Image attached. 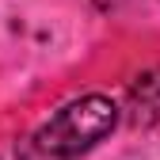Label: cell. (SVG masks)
Segmentation results:
<instances>
[{
  "label": "cell",
  "instance_id": "obj_1",
  "mask_svg": "<svg viewBox=\"0 0 160 160\" xmlns=\"http://www.w3.org/2000/svg\"><path fill=\"white\" fill-rule=\"evenodd\" d=\"M118 118H122V111L114 107V99L99 95V92L80 95L72 103H65L61 111H53L31 133V149L50 160H76V156L92 152L103 137H111Z\"/></svg>",
  "mask_w": 160,
  "mask_h": 160
},
{
  "label": "cell",
  "instance_id": "obj_2",
  "mask_svg": "<svg viewBox=\"0 0 160 160\" xmlns=\"http://www.w3.org/2000/svg\"><path fill=\"white\" fill-rule=\"evenodd\" d=\"M126 118L130 126H156L160 122V65L137 72L126 88Z\"/></svg>",
  "mask_w": 160,
  "mask_h": 160
}]
</instances>
